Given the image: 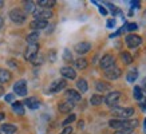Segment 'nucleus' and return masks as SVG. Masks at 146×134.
<instances>
[{
    "instance_id": "nucleus-45",
    "label": "nucleus",
    "mask_w": 146,
    "mask_h": 134,
    "mask_svg": "<svg viewBox=\"0 0 146 134\" xmlns=\"http://www.w3.org/2000/svg\"><path fill=\"white\" fill-rule=\"evenodd\" d=\"M145 125H146V118H145Z\"/></svg>"
},
{
    "instance_id": "nucleus-35",
    "label": "nucleus",
    "mask_w": 146,
    "mask_h": 134,
    "mask_svg": "<svg viewBox=\"0 0 146 134\" xmlns=\"http://www.w3.org/2000/svg\"><path fill=\"white\" fill-rule=\"evenodd\" d=\"M137 28H138V26L135 24V23H129L127 27H126V30H127V31H135Z\"/></svg>"
},
{
    "instance_id": "nucleus-9",
    "label": "nucleus",
    "mask_w": 146,
    "mask_h": 134,
    "mask_svg": "<svg viewBox=\"0 0 146 134\" xmlns=\"http://www.w3.org/2000/svg\"><path fill=\"white\" fill-rule=\"evenodd\" d=\"M141 43H142L141 36L134 35V34H130V35L126 36V44H127V47H130V48H135V47H138Z\"/></svg>"
},
{
    "instance_id": "nucleus-23",
    "label": "nucleus",
    "mask_w": 146,
    "mask_h": 134,
    "mask_svg": "<svg viewBox=\"0 0 146 134\" xmlns=\"http://www.w3.org/2000/svg\"><path fill=\"white\" fill-rule=\"evenodd\" d=\"M38 40H39V32L38 31L31 32L30 35L27 36V42H28L30 44H36V43H38Z\"/></svg>"
},
{
    "instance_id": "nucleus-26",
    "label": "nucleus",
    "mask_w": 146,
    "mask_h": 134,
    "mask_svg": "<svg viewBox=\"0 0 146 134\" xmlns=\"http://www.w3.org/2000/svg\"><path fill=\"white\" fill-rule=\"evenodd\" d=\"M12 109H13V111L16 113V114H19V115L24 114V106H23V103H20V102L12 103Z\"/></svg>"
},
{
    "instance_id": "nucleus-28",
    "label": "nucleus",
    "mask_w": 146,
    "mask_h": 134,
    "mask_svg": "<svg viewBox=\"0 0 146 134\" xmlns=\"http://www.w3.org/2000/svg\"><path fill=\"white\" fill-rule=\"evenodd\" d=\"M75 67L79 68V70H84V68L87 67V60L84 58H78L75 60Z\"/></svg>"
},
{
    "instance_id": "nucleus-40",
    "label": "nucleus",
    "mask_w": 146,
    "mask_h": 134,
    "mask_svg": "<svg viewBox=\"0 0 146 134\" xmlns=\"http://www.w3.org/2000/svg\"><path fill=\"white\" fill-rule=\"evenodd\" d=\"M3 94H4V89H3V87H1V86H0V97H1V95H3Z\"/></svg>"
},
{
    "instance_id": "nucleus-34",
    "label": "nucleus",
    "mask_w": 146,
    "mask_h": 134,
    "mask_svg": "<svg viewBox=\"0 0 146 134\" xmlns=\"http://www.w3.org/2000/svg\"><path fill=\"white\" fill-rule=\"evenodd\" d=\"M31 62L34 63L35 66H36V64H42V62H43V58H42L40 55H36V56H35V58H34V59H32Z\"/></svg>"
},
{
    "instance_id": "nucleus-2",
    "label": "nucleus",
    "mask_w": 146,
    "mask_h": 134,
    "mask_svg": "<svg viewBox=\"0 0 146 134\" xmlns=\"http://www.w3.org/2000/svg\"><path fill=\"white\" fill-rule=\"evenodd\" d=\"M111 113H113V115L118 117L119 119H126V118H129V117H131L134 114V109L133 107H126V109H123V107H113Z\"/></svg>"
},
{
    "instance_id": "nucleus-18",
    "label": "nucleus",
    "mask_w": 146,
    "mask_h": 134,
    "mask_svg": "<svg viewBox=\"0 0 146 134\" xmlns=\"http://www.w3.org/2000/svg\"><path fill=\"white\" fill-rule=\"evenodd\" d=\"M11 72L8 70H4V68H0V83H7L11 79Z\"/></svg>"
},
{
    "instance_id": "nucleus-42",
    "label": "nucleus",
    "mask_w": 146,
    "mask_h": 134,
    "mask_svg": "<svg viewBox=\"0 0 146 134\" xmlns=\"http://www.w3.org/2000/svg\"><path fill=\"white\" fill-rule=\"evenodd\" d=\"M3 27V19H1V16H0V28Z\"/></svg>"
},
{
    "instance_id": "nucleus-5",
    "label": "nucleus",
    "mask_w": 146,
    "mask_h": 134,
    "mask_svg": "<svg viewBox=\"0 0 146 134\" xmlns=\"http://www.w3.org/2000/svg\"><path fill=\"white\" fill-rule=\"evenodd\" d=\"M13 91H15V94L16 95H19V97H24L27 94V82L26 79H20L18 80L15 85H13Z\"/></svg>"
},
{
    "instance_id": "nucleus-33",
    "label": "nucleus",
    "mask_w": 146,
    "mask_h": 134,
    "mask_svg": "<svg viewBox=\"0 0 146 134\" xmlns=\"http://www.w3.org/2000/svg\"><path fill=\"white\" fill-rule=\"evenodd\" d=\"M133 133V129H121V130H117L114 134H131Z\"/></svg>"
},
{
    "instance_id": "nucleus-32",
    "label": "nucleus",
    "mask_w": 146,
    "mask_h": 134,
    "mask_svg": "<svg viewBox=\"0 0 146 134\" xmlns=\"http://www.w3.org/2000/svg\"><path fill=\"white\" fill-rule=\"evenodd\" d=\"M63 59L64 60H67V62H71V59H72V56H71V52L70 50H64V52H63Z\"/></svg>"
},
{
    "instance_id": "nucleus-19",
    "label": "nucleus",
    "mask_w": 146,
    "mask_h": 134,
    "mask_svg": "<svg viewBox=\"0 0 146 134\" xmlns=\"http://www.w3.org/2000/svg\"><path fill=\"white\" fill-rule=\"evenodd\" d=\"M36 4L39 5V7H42V8L48 9V8H51V7H54V5L56 4V1H55V0H39Z\"/></svg>"
},
{
    "instance_id": "nucleus-44",
    "label": "nucleus",
    "mask_w": 146,
    "mask_h": 134,
    "mask_svg": "<svg viewBox=\"0 0 146 134\" xmlns=\"http://www.w3.org/2000/svg\"><path fill=\"white\" fill-rule=\"evenodd\" d=\"M3 4H4V1H0V7H3Z\"/></svg>"
},
{
    "instance_id": "nucleus-30",
    "label": "nucleus",
    "mask_w": 146,
    "mask_h": 134,
    "mask_svg": "<svg viewBox=\"0 0 146 134\" xmlns=\"http://www.w3.org/2000/svg\"><path fill=\"white\" fill-rule=\"evenodd\" d=\"M95 89H97L98 91H105V90H109L110 87H109V85L103 83V82H97V83H95Z\"/></svg>"
},
{
    "instance_id": "nucleus-39",
    "label": "nucleus",
    "mask_w": 146,
    "mask_h": 134,
    "mask_svg": "<svg viewBox=\"0 0 146 134\" xmlns=\"http://www.w3.org/2000/svg\"><path fill=\"white\" fill-rule=\"evenodd\" d=\"M99 12H101L102 15H106V13H107V11H106V9H105V8H103V7H99Z\"/></svg>"
},
{
    "instance_id": "nucleus-24",
    "label": "nucleus",
    "mask_w": 146,
    "mask_h": 134,
    "mask_svg": "<svg viewBox=\"0 0 146 134\" xmlns=\"http://www.w3.org/2000/svg\"><path fill=\"white\" fill-rule=\"evenodd\" d=\"M121 58H122V62L125 63V64H131L134 60V58L131 56V54H129V52H122L121 54Z\"/></svg>"
},
{
    "instance_id": "nucleus-14",
    "label": "nucleus",
    "mask_w": 146,
    "mask_h": 134,
    "mask_svg": "<svg viewBox=\"0 0 146 134\" xmlns=\"http://www.w3.org/2000/svg\"><path fill=\"white\" fill-rule=\"evenodd\" d=\"M90 48H91V44H90L89 42H80V43H78V44L75 46V51L79 55H83V54L89 52Z\"/></svg>"
},
{
    "instance_id": "nucleus-38",
    "label": "nucleus",
    "mask_w": 146,
    "mask_h": 134,
    "mask_svg": "<svg viewBox=\"0 0 146 134\" xmlns=\"http://www.w3.org/2000/svg\"><path fill=\"white\" fill-rule=\"evenodd\" d=\"M114 26H115V20H113V19H109V20H107V27H109V28H113Z\"/></svg>"
},
{
    "instance_id": "nucleus-43",
    "label": "nucleus",
    "mask_w": 146,
    "mask_h": 134,
    "mask_svg": "<svg viewBox=\"0 0 146 134\" xmlns=\"http://www.w3.org/2000/svg\"><path fill=\"white\" fill-rule=\"evenodd\" d=\"M143 86H145V90H146V79L143 80Z\"/></svg>"
},
{
    "instance_id": "nucleus-31",
    "label": "nucleus",
    "mask_w": 146,
    "mask_h": 134,
    "mask_svg": "<svg viewBox=\"0 0 146 134\" xmlns=\"http://www.w3.org/2000/svg\"><path fill=\"white\" fill-rule=\"evenodd\" d=\"M74 121H75V115H74V114H71L70 117H67L66 119L63 121V122H62V125L64 126V127H66V126H68V125H70L71 122H74Z\"/></svg>"
},
{
    "instance_id": "nucleus-6",
    "label": "nucleus",
    "mask_w": 146,
    "mask_h": 134,
    "mask_svg": "<svg viewBox=\"0 0 146 134\" xmlns=\"http://www.w3.org/2000/svg\"><path fill=\"white\" fill-rule=\"evenodd\" d=\"M121 74H122V71H121V68H118L117 66L109 67V68L105 70V76H106L107 79H110V80L118 79V78L121 76Z\"/></svg>"
},
{
    "instance_id": "nucleus-25",
    "label": "nucleus",
    "mask_w": 146,
    "mask_h": 134,
    "mask_svg": "<svg viewBox=\"0 0 146 134\" xmlns=\"http://www.w3.org/2000/svg\"><path fill=\"white\" fill-rule=\"evenodd\" d=\"M137 78H138V71L135 68L130 70V71L127 72V75H126V79H127V82H130V83H133L134 80H137Z\"/></svg>"
},
{
    "instance_id": "nucleus-13",
    "label": "nucleus",
    "mask_w": 146,
    "mask_h": 134,
    "mask_svg": "<svg viewBox=\"0 0 146 134\" xmlns=\"http://www.w3.org/2000/svg\"><path fill=\"white\" fill-rule=\"evenodd\" d=\"M66 98L70 101V102H72V103H76V102H79L80 101V94L76 91V90H67L66 91Z\"/></svg>"
},
{
    "instance_id": "nucleus-12",
    "label": "nucleus",
    "mask_w": 146,
    "mask_h": 134,
    "mask_svg": "<svg viewBox=\"0 0 146 134\" xmlns=\"http://www.w3.org/2000/svg\"><path fill=\"white\" fill-rule=\"evenodd\" d=\"M60 74H62V76L66 78V79H75L76 78L75 70L71 68V67H62V68H60Z\"/></svg>"
},
{
    "instance_id": "nucleus-4",
    "label": "nucleus",
    "mask_w": 146,
    "mask_h": 134,
    "mask_svg": "<svg viewBox=\"0 0 146 134\" xmlns=\"http://www.w3.org/2000/svg\"><path fill=\"white\" fill-rule=\"evenodd\" d=\"M121 97H122V93L119 91H111L106 95V98H105V102H106L107 106L110 107H117L118 102H119Z\"/></svg>"
},
{
    "instance_id": "nucleus-10",
    "label": "nucleus",
    "mask_w": 146,
    "mask_h": 134,
    "mask_svg": "<svg viewBox=\"0 0 146 134\" xmlns=\"http://www.w3.org/2000/svg\"><path fill=\"white\" fill-rule=\"evenodd\" d=\"M51 16H52V12L50 9H39V11L35 9V12H34L35 20H46L47 22V19H50Z\"/></svg>"
},
{
    "instance_id": "nucleus-1",
    "label": "nucleus",
    "mask_w": 146,
    "mask_h": 134,
    "mask_svg": "<svg viewBox=\"0 0 146 134\" xmlns=\"http://www.w3.org/2000/svg\"><path fill=\"white\" fill-rule=\"evenodd\" d=\"M110 127H114L117 130H121V129H134L137 126V121L134 119H111L109 122Z\"/></svg>"
},
{
    "instance_id": "nucleus-16",
    "label": "nucleus",
    "mask_w": 146,
    "mask_h": 134,
    "mask_svg": "<svg viewBox=\"0 0 146 134\" xmlns=\"http://www.w3.org/2000/svg\"><path fill=\"white\" fill-rule=\"evenodd\" d=\"M24 105H26L28 109H31V110H35V109H38V107L40 106L39 101L36 98H34V97H31V98H27L26 101H24Z\"/></svg>"
},
{
    "instance_id": "nucleus-17",
    "label": "nucleus",
    "mask_w": 146,
    "mask_h": 134,
    "mask_svg": "<svg viewBox=\"0 0 146 134\" xmlns=\"http://www.w3.org/2000/svg\"><path fill=\"white\" fill-rule=\"evenodd\" d=\"M75 106V103L70 102V101H66V102H63L59 105V111L60 113H70L72 109Z\"/></svg>"
},
{
    "instance_id": "nucleus-3",
    "label": "nucleus",
    "mask_w": 146,
    "mask_h": 134,
    "mask_svg": "<svg viewBox=\"0 0 146 134\" xmlns=\"http://www.w3.org/2000/svg\"><path fill=\"white\" fill-rule=\"evenodd\" d=\"M9 19L16 24H22L26 22V12L20 8H13L9 11Z\"/></svg>"
},
{
    "instance_id": "nucleus-15",
    "label": "nucleus",
    "mask_w": 146,
    "mask_h": 134,
    "mask_svg": "<svg viewBox=\"0 0 146 134\" xmlns=\"http://www.w3.org/2000/svg\"><path fill=\"white\" fill-rule=\"evenodd\" d=\"M48 26V23L46 20H32L30 27H31L34 31H38V30H44L46 27Z\"/></svg>"
},
{
    "instance_id": "nucleus-11",
    "label": "nucleus",
    "mask_w": 146,
    "mask_h": 134,
    "mask_svg": "<svg viewBox=\"0 0 146 134\" xmlns=\"http://www.w3.org/2000/svg\"><path fill=\"white\" fill-rule=\"evenodd\" d=\"M66 85H67L66 79H56L55 82L51 83V86H50V91H51V93H59L60 90L66 89Z\"/></svg>"
},
{
    "instance_id": "nucleus-22",
    "label": "nucleus",
    "mask_w": 146,
    "mask_h": 134,
    "mask_svg": "<svg viewBox=\"0 0 146 134\" xmlns=\"http://www.w3.org/2000/svg\"><path fill=\"white\" fill-rule=\"evenodd\" d=\"M76 87L80 90V93H86V91L89 90V85H87L86 79H83V78H80V79L76 82Z\"/></svg>"
},
{
    "instance_id": "nucleus-29",
    "label": "nucleus",
    "mask_w": 146,
    "mask_h": 134,
    "mask_svg": "<svg viewBox=\"0 0 146 134\" xmlns=\"http://www.w3.org/2000/svg\"><path fill=\"white\" fill-rule=\"evenodd\" d=\"M35 3H34V1H26V3H24V8H26V11L27 12H35Z\"/></svg>"
},
{
    "instance_id": "nucleus-20",
    "label": "nucleus",
    "mask_w": 146,
    "mask_h": 134,
    "mask_svg": "<svg viewBox=\"0 0 146 134\" xmlns=\"http://www.w3.org/2000/svg\"><path fill=\"white\" fill-rule=\"evenodd\" d=\"M0 130L3 131V133L5 134H13L16 133V126L15 125H9V123H4V125H1V127H0Z\"/></svg>"
},
{
    "instance_id": "nucleus-37",
    "label": "nucleus",
    "mask_w": 146,
    "mask_h": 134,
    "mask_svg": "<svg viewBox=\"0 0 146 134\" xmlns=\"http://www.w3.org/2000/svg\"><path fill=\"white\" fill-rule=\"evenodd\" d=\"M13 95L12 94H7V95H5V102H8V103H12L13 102Z\"/></svg>"
},
{
    "instance_id": "nucleus-27",
    "label": "nucleus",
    "mask_w": 146,
    "mask_h": 134,
    "mask_svg": "<svg viewBox=\"0 0 146 134\" xmlns=\"http://www.w3.org/2000/svg\"><path fill=\"white\" fill-rule=\"evenodd\" d=\"M133 95L137 101H142V98H143V90H142L139 86H135L133 90Z\"/></svg>"
},
{
    "instance_id": "nucleus-8",
    "label": "nucleus",
    "mask_w": 146,
    "mask_h": 134,
    "mask_svg": "<svg viewBox=\"0 0 146 134\" xmlns=\"http://www.w3.org/2000/svg\"><path fill=\"white\" fill-rule=\"evenodd\" d=\"M115 63V58L114 55H111V54H106V55H103L101 59V62H99V66L101 68H109V67H113Z\"/></svg>"
},
{
    "instance_id": "nucleus-36",
    "label": "nucleus",
    "mask_w": 146,
    "mask_h": 134,
    "mask_svg": "<svg viewBox=\"0 0 146 134\" xmlns=\"http://www.w3.org/2000/svg\"><path fill=\"white\" fill-rule=\"evenodd\" d=\"M71 133H72V127H71V126H66L60 134H71Z\"/></svg>"
},
{
    "instance_id": "nucleus-7",
    "label": "nucleus",
    "mask_w": 146,
    "mask_h": 134,
    "mask_svg": "<svg viewBox=\"0 0 146 134\" xmlns=\"http://www.w3.org/2000/svg\"><path fill=\"white\" fill-rule=\"evenodd\" d=\"M38 52H39V44L38 43L36 44H30L27 47L26 52H24V59L26 60H32L38 55Z\"/></svg>"
},
{
    "instance_id": "nucleus-41",
    "label": "nucleus",
    "mask_w": 146,
    "mask_h": 134,
    "mask_svg": "<svg viewBox=\"0 0 146 134\" xmlns=\"http://www.w3.org/2000/svg\"><path fill=\"white\" fill-rule=\"evenodd\" d=\"M4 113H0V121H3V119H4Z\"/></svg>"
},
{
    "instance_id": "nucleus-21",
    "label": "nucleus",
    "mask_w": 146,
    "mask_h": 134,
    "mask_svg": "<svg viewBox=\"0 0 146 134\" xmlns=\"http://www.w3.org/2000/svg\"><path fill=\"white\" fill-rule=\"evenodd\" d=\"M103 101H105V98H103L102 95H99V94H94L93 97L90 98V103H91L93 106H99Z\"/></svg>"
}]
</instances>
